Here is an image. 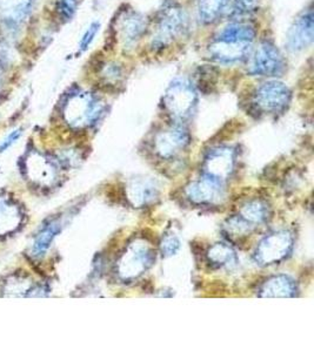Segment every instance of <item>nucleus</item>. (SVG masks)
Returning <instances> with one entry per match:
<instances>
[{
    "label": "nucleus",
    "instance_id": "nucleus-13",
    "mask_svg": "<svg viewBox=\"0 0 314 352\" xmlns=\"http://www.w3.org/2000/svg\"><path fill=\"white\" fill-rule=\"evenodd\" d=\"M58 11L65 21H70L77 11V0H58Z\"/></svg>",
    "mask_w": 314,
    "mask_h": 352
},
{
    "label": "nucleus",
    "instance_id": "nucleus-8",
    "mask_svg": "<svg viewBox=\"0 0 314 352\" xmlns=\"http://www.w3.org/2000/svg\"><path fill=\"white\" fill-rule=\"evenodd\" d=\"M121 31L126 43H133L145 31V21L138 13H125L121 18Z\"/></svg>",
    "mask_w": 314,
    "mask_h": 352
},
{
    "label": "nucleus",
    "instance_id": "nucleus-15",
    "mask_svg": "<svg viewBox=\"0 0 314 352\" xmlns=\"http://www.w3.org/2000/svg\"><path fill=\"white\" fill-rule=\"evenodd\" d=\"M21 133H23L21 132V129H14L13 132L10 133V134L5 138L4 140L1 141V144H0V153L8 151V149L21 138Z\"/></svg>",
    "mask_w": 314,
    "mask_h": 352
},
{
    "label": "nucleus",
    "instance_id": "nucleus-2",
    "mask_svg": "<svg viewBox=\"0 0 314 352\" xmlns=\"http://www.w3.org/2000/svg\"><path fill=\"white\" fill-rule=\"evenodd\" d=\"M187 30V16L174 0H165L158 16L157 32L154 36L156 48H165Z\"/></svg>",
    "mask_w": 314,
    "mask_h": 352
},
{
    "label": "nucleus",
    "instance_id": "nucleus-6",
    "mask_svg": "<svg viewBox=\"0 0 314 352\" xmlns=\"http://www.w3.org/2000/svg\"><path fill=\"white\" fill-rule=\"evenodd\" d=\"M101 109V104L94 96L81 93L69 101L66 116L72 124H89L97 119Z\"/></svg>",
    "mask_w": 314,
    "mask_h": 352
},
{
    "label": "nucleus",
    "instance_id": "nucleus-11",
    "mask_svg": "<svg viewBox=\"0 0 314 352\" xmlns=\"http://www.w3.org/2000/svg\"><path fill=\"white\" fill-rule=\"evenodd\" d=\"M260 0H234L231 8V16L242 18L257 12Z\"/></svg>",
    "mask_w": 314,
    "mask_h": 352
},
{
    "label": "nucleus",
    "instance_id": "nucleus-1",
    "mask_svg": "<svg viewBox=\"0 0 314 352\" xmlns=\"http://www.w3.org/2000/svg\"><path fill=\"white\" fill-rule=\"evenodd\" d=\"M255 36L253 26L249 23H232L224 28L209 46V54L220 64H236L250 54Z\"/></svg>",
    "mask_w": 314,
    "mask_h": 352
},
{
    "label": "nucleus",
    "instance_id": "nucleus-10",
    "mask_svg": "<svg viewBox=\"0 0 314 352\" xmlns=\"http://www.w3.org/2000/svg\"><path fill=\"white\" fill-rule=\"evenodd\" d=\"M21 223V214L17 207L1 201L0 202V235L12 232Z\"/></svg>",
    "mask_w": 314,
    "mask_h": 352
},
{
    "label": "nucleus",
    "instance_id": "nucleus-7",
    "mask_svg": "<svg viewBox=\"0 0 314 352\" xmlns=\"http://www.w3.org/2000/svg\"><path fill=\"white\" fill-rule=\"evenodd\" d=\"M290 89L278 81L262 85L257 92V104L266 112H277L284 109L290 101Z\"/></svg>",
    "mask_w": 314,
    "mask_h": 352
},
{
    "label": "nucleus",
    "instance_id": "nucleus-12",
    "mask_svg": "<svg viewBox=\"0 0 314 352\" xmlns=\"http://www.w3.org/2000/svg\"><path fill=\"white\" fill-rule=\"evenodd\" d=\"M56 227L54 224L50 226L48 228L44 229L43 232L36 236L34 243H33V252L34 255H41L43 252L49 248L50 243L52 242L53 237L56 235Z\"/></svg>",
    "mask_w": 314,
    "mask_h": 352
},
{
    "label": "nucleus",
    "instance_id": "nucleus-9",
    "mask_svg": "<svg viewBox=\"0 0 314 352\" xmlns=\"http://www.w3.org/2000/svg\"><path fill=\"white\" fill-rule=\"evenodd\" d=\"M229 0H197L198 16L204 24H212L225 10Z\"/></svg>",
    "mask_w": 314,
    "mask_h": 352
},
{
    "label": "nucleus",
    "instance_id": "nucleus-3",
    "mask_svg": "<svg viewBox=\"0 0 314 352\" xmlns=\"http://www.w3.org/2000/svg\"><path fill=\"white\" fill-rule=\"evenodd\" d=\"M285 61L282 53L270 43H262L249 63V72L253 76H274L282 74Z\"/></svg>",
    "mask_w": 314,
    "mask_h": 352
},
{
    "label": "nucleus",
    "instance_id": "nucleus-4",
    "mask_svg": "<svg viewBox=\"0 0 314 352\" xmlns=\"http://www.w3.org/2000/svg\"><path fill=\"white\" fill-rule=\"evenodd\" d=\"M196 101L197 94L189 81H174L166 93V106L177 118H185L189 116L196 104Z\"/></svg>",
    "mask_w": 314,
    "mask_h": 352
},
{
    "label": "nucleus",
    "instance_id": "nucleus-14",
    "mask_svg": "<svg viewBox=\"0 0 314 352\" xmlns=\"http://www.w3.org/2000/svg\"><path fill=\"white\" fill-rule=\"evenodd\" d=\"M99 28H101V24L98 21H94V23L90 25L89 28L86 30V32L84 33V36L81 38V45H79L81 51H86L89 48L90 45L92 44V41H94L97 33L99 32Z\"/></svg>",
    "mask_w": 314,
    "mask_h": 352
},
{
    "label": "nucleus",
    "instance_id": "nucleus-5",
    "mask_svg": "<svg viewBox=\"0 0 314 352\" xmlns=\"http://www.w3.org/2000/svg\"><path fill=\"white\" fill-rule=\"evenodd\" d=\"M314 14L312 10L295 19L287 32V47L291 52H302L313 43Z\"/></svg>",
    "mask_w": 314,
    "mask_h": 352
}]
</instances>
